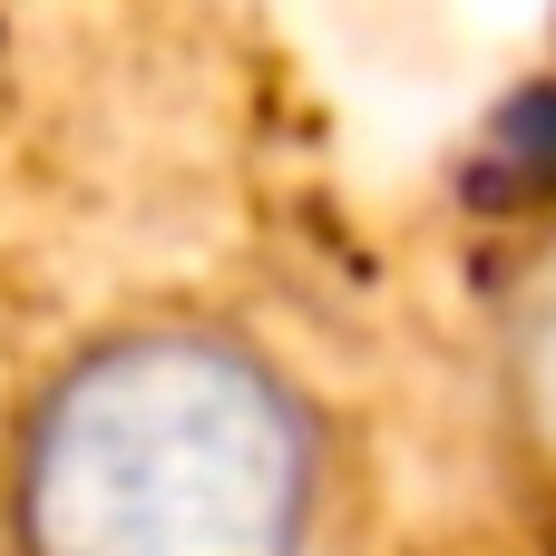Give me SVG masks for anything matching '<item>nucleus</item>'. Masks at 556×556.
<instances>
[{"label": "nucleus", "mask_w": 556, "mask_h": 556, "mask_svg": "<svg viewBox=\"0 0 556 556\" xmlns=\"http://www.w3.org/2000/svg\"><path fill=\"white\" fill-rule=\"evenodd\" d=\"M489 391H498V440H508V459L556 498V254L518 283V303L498 313Z\"/></svg>", "instance_id": "nucleus-2"}, {"label": "nucleus", "mask_w": 556, "mask_h": 556, "mask_svg": "<svg viewBox=\"0 0 556 556\" xmlns=\"http://www.w3.org/2000/svg\"><path fill=\"white\" fill-rule=\"evenodd\" d=\"M342 420L225 313H127L68 342L0 440L10 556H323Z\"/></svg>", "instance_id": "nucleus-1"}]
</instances>
